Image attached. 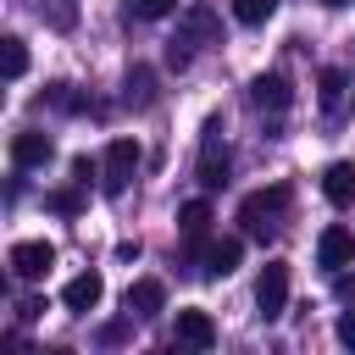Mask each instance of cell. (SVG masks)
Instances as JSON below:
<instances>
[{
	"instance_id": "1",
	"label": "cell",
	"mask_w": 355,
	"mask_h": 355,
	"mask_svg": "<svg viewBox=\"0 0 355 355\" xmlns=\"http://www.w3.org/2000/svg\"><path fill=\"white\" fill-rule=\"evenodd\" d=\"M283 205H288V183H272V189H255V194H244V205H239V222H244V233H250V239H272V233H277V216H283Z\"/></svg>"
},
{
	"instance_id": "2",
	"label": "cell",
	"mask_w": 355,
	"mask_h": 355,
	"mask_svg": "<svg viewBox=\"0 0 355 355\" xmlns=\"http://www.w3.org/2000/svg\"><path fill=\"white\" fill-rule=\"evenodd\" d=\"M133 172H139V144L133 139H111L105 144V161H100V189L105 194H122L133 183Z\"/></svg>"
},
{
	"instance_id": "3",
	"label": "cell",
	"mask_w": 355,
	"mask_h": 355,
	"mask_svg": "<svg viewBox=\"0 0 355 355\" xmlns=\"http://www.w3.org/2000/svg\"><path fill=\"white\" fill-rule=\"evenodd\" d=\"M255 305H261L266 322H277L288 311V261H266V272L255 283Z\"/></svg>"
},
{
	"instance_id": "4",
	"label": "cell",
	"mask_w": 355,
	"mask_h": 355,
	"mask_svg": "<svg viewBox=\"0 0 355 355\" xmlns=\"http://www.w3.org/2000/svg\"><path fill=\"white\" fill-rule=\"evenodd\" d=\"M50 266H55V244H50V239H22V244H11V272H17L22 283H39Z\"/></svg>"
},
{
	"instance_id": "5",
	"label": "cell",
	"mask_w": 355,
	"mask_h": 355,
	"mask_svg": "<svg viewBox=\"0 0 355 355\" xmlns=\"http://www.w3.org/2000/svg\"><path fill=\"white\" fill-rule=\"evenodd\" d=\"M216 133H222V128L205 122V139H200V183H205V189H222V183H227V150H222Z\"/></svg>"
},
{
	"instance_id": "6",
	"label": "cell",
	"mask_w": 355,
	"mask_h": 355,
	"mask_svg": "<svg viewBox=\"0 0 355 355\" xmlns=\"http://www.w3.org/2000/svg\"><path fill=\"white\" fill-rule=\"evenodd\" d=\"M316 261H322L327 272H344V266L355 261V233H349V227H327V233L316 239Z\"/></svg>"
},
{
	"instance_id": "7",
	"label": "cell",
	"mask_w": 355,
	"mask_h": 355,
	"mask_svg": "<svg viewBox=\"0 0 355 355\" xmlns=\"http://www.w3.org/2000/svg\"><path fill=\"white\" fill-rule=\"evenodd\" d=\"M100 300H105V277H100V272H78V277L61 288V305H67V311H94Z\"/></svg>"
},
{
	"instance_id": "8",
	"label": "cell",
	"mask_w": 355,
	"mask_h": 355,
	"mask_svg": "<svg viewBox=\"0 0 355 355\" xmlns=\"http://www.w3.org/2000/svg\"><path fill=\"white\" fill-rule=\"evenodd\" d=\"M250 100H255L261 111H288L294 89H288V78H283V72H261V78L250 83Z\"/></svg>"
},
{
	"instance_id": "9",
	"label": "cell",
	"mask_w": 355,
	"mask_h": 355,
	"mask_svg": "<svg viewBox=\"0 0 355 355\" xmlns=\"http://www.w3.org/2000/svg\"><path fill=\"white\" fill-rule=\"evenodd\" d=\"M239 255H244L239 239H211V244L200 250V272H205V277H227V272L239 266Z\"/></svg>"
},
{
	"instance_id": "10",
	"label": "cell",
	"mask_w": 355,
	"mask_h": 355,
	"mask_svg": "<svg viewBox=\"0 0 355 355\" xmlns=\"http://www.w3.org/2000/svg\"><path fill=\"white\" fill-rule=\"evenodd\" d=\"M178 344H189V349H211V344H216V322H211V311H178Z\"/></svg>"
},
{
	"instance_id": "11",
	"label": "cell",
	"mask_w": 355,
	"mask_h": 355,
	"mask_svg": "<svg viewBox=\"0 0 355 355\" xmlns=\"http://www.w3.org/2000/svg\"><path fill=\"white\" fill-rule=\"evenodd\" d=\"M322 194H327L338 211H349V205H355V166H349V161H333V166L322 172Z\"/></svg>"
},
{
	"instance_id": "12",
	"label": "cell",
	"mask_w": 355,
	"mask_h": 355,
	"mask_svg": "<svg viewBox=\"0 0 355 355\" xmlns=\"http://www.w3.org/2000/svg\"><path fill=\"white\" fill-rule=\"evenodd\" d=\"M178 28H183L194 44H222V22H216V11H211V6H189Z\"/></svg>"
},
{
	"instance_id": "13",
	"label": "cell",
	"mask_w": 355,
	"mask_h": 355,
	"mask_svg": "<svg viewBox=\"0 0 355 355\" xmlns=\"http://www.w3.org/2000/svg\"><path fill=\"white\" fill-rule=\"evenodd\" d=\"M50 155H55L50 133H17V139H11V161H17V166H44Z\"/></svg>"
},
{
	"instance_id": "14",
	"label": "cell",
	"mask_w": 355,
	"mask_h": 355,
	"mask_svg": "<svg viewBox=\"0 0 355 355\" xmlns=\"http://www.w3.org/2000/svg\"><path fill=\"white\" fill-rule=\"evenodd\" d=\"M166 305V288H161V277H139L133 288H128V316H155Z\"/></svg>"
},
{
	"instance_id": "15",
	"label": "cell",
	"mask_w": 355,
	"mask_h": 355,
	"mask_svg": "<svg viewBox=\"0 0 355 355\" xmlns=\"http://www.w3.org/2000/svg\"><path fill=\"white\" fill-rule=\"evenodd\" d=\"M178 227H183V239H189V250L200 255V250H205L200 239H205V227H211V205H205V200H189V205L178 211Z\"/></svg>"
},
{
	"instance_id": "16",
	"label": "cell",
	"mask_w": 355,
	"mask_h": 355,
	"mask_svg": "<svg viewBox=\"0 0 355 355\" xmlns=\"http://www.w3.org/2000/svg\"><path fill=\"white\" fill-rule=\"evenodd\" d=\"M128 105H133V111H150V105H155V72H150V67H133V72H128Z\"/></svg>"
},
{
	"instance_id": "17",
	"label": "cell",
	"mask_w": 355,
	"mask_h": 355,
	"mask_svg": "<svg viewBox=\"0 0 355 355\" xmlns=\"http://www.w3.org/2000/svg\"><path fill=\"white\" fill-rule=\"evenodd\" d=\"M344 89H349V78H344L338 67H327V72L316 78V100H322V111H338V105H344Z\"/></svg>"
},
{
	"instance_id": "18",
	"label": "cell",
	"mask_w": 355,
	"mask_h": 355,
	"mask_svg": "<svg viewBox=\"0 0 355 355\" xmlns=\"http://www.w3.org/2000/svg\"><path fill=\"white\" fill-rule=\"evenodd\" d=\"M44 105H55V111L78 116V111H89V94H78L72 83H50V89H44Z\"/></svg>"
},
{
	"instance_id": "19",
	"label": "cell",
	"mask_w": 355,
	"mask_h": 355,
	"mask_svg": "<svg viewBox=\"0 0 355 355\" xmlns=\"http://www.w3.org/2000/svg\"><path fill=\"white\" fill-rule=\"evenodd\" d=\"M0 55H6V78L17 83V78L28 72V44H22L17 33H6V39H0Z\"/></svg>"
},
{
	"instance_id": "20",
	"label": "cell",
	"mask_w": 355,
	"mask_h": 355,
	"mask_svg": "<svg viewBox=\"0 0 355 355\" xmlns=\"http://www.w3.org/2000/svg\"><path fill=\"white\" fill-rule=\"evenodd\" d=\"M44 205H50L55 216H78V211H83V183H72V189H50Z\"/></svg>"
},
{
	"instance_id": "21",
	"label": "cell",
	"mask_w": 355,
	"mask_h": 355,
	"mask_svg": "<svg viewBox=\"0 0 355 355\" xmlns=\"http://www.w3.org/2000/svg\"><path fill=\"white\" fill-rule=\"evenodd\" d=\"M272 11H277V0H233V17H239L244 28H261V22H272Z\"/></svg>"
},
{
	"instance_id": "22",
	"label": "cell",
	"mask_w": 355,
	"mask_h": 355,
	"mask_svg": "<svg viewBox=\"0 0 355 355\" xmlns=\"http://www.w3.org/2000/svg\"><path fill=\"white\" fill-rule=\"evenodd\" d=\"M189 61H194V39L178 28V39H166V67H172V72H183Z\"/></svg>"
},
{
	"instance_id": "23",
	"label": "cell",
	"mask_w": 355,
	"mask_h": 355,
	"mask_svg": "<svg viewBox=\"0 0 355 355\" xmlns=\"http://www.w3.org/2000/svg\"><path fill=\"white\" fill-rule=\"evenodd\" d=\"M172 11H178V0H133V17H144V22L172 17Z\"/></svg>"
},
{
	"instance_id": "24",
	"label": "cell",
	"mask_w": 355,
	"mask_h": 355,
	"mask_svg": "<svg viewBox=\"0 0 355 355\" xmlns=\"http://www.w3.org/2000/svg\"><path fill=\"white\" fill-rule=\"evenodd\" d=\"M333 333H338V344H344V349H355V311H338Z\"/></svg>"
},
{
	"instance_id": "25",
	"label": "cell",
	"mask_w": 355,
	"mask_h": 355,
	"mask_svg": "<svg viewBox=\"0 0 355 355\" xmlns=\"http://www.w3.org/2000/svg\"><path fill=\"white\" fill-rule=\"evenodd\" d=\"M128 333H133V322H105V327H100V344H122Z\"/></svg>"
},
{
	"instance_id": "26",
	"label": "cell",
	"mask_w": 355,
	"mask_h": 355,
	"mask_svg": "<svg viewBox=\"0 0 355 355\" xmlns=\"http://www.w3.org/2000/svg\"><path fill=\"white\" fill-rule=\"evenodd\" d=\"M72 17H78L72 0H55V6H50V22H55V28H72Z\"/></svg>"
},
{
	"instance_id": "27",
	"label": "cell",
	"mask_w": 355,
	"mask_h": 355,
	"mask_svg": "<svg viewBox=\"0 0 355 355\" xmlns=\"http://www.w3.org/2000/svg\"><path fill=\"white\" fill-rule=\"evenodd\" d=\"M17 316H22V322H39V316H44V300H39V294H33V300H22V305H17Z\"/></svg>"
},
{
	"instance_id": "28",
	"label": "cell",
	"mask_w": 355,
	"mask_h": 355,
	"mask_svg": "<svg viewBox=\"0 0 355 355\" xmlns=\"http://www.w3.org/2000/svg\"><path fill=\"white\" fill-rule=\"evenodd\" d=\"M94 172H100V166H94V161H89V155H78V161H72V178H78V183H89V178H94Z\"/></svg>"
},
{
	"instance_id": "29",
	"label": "cell",
	"mask_w": 355,
	"mask_h": 355,
	"mask_svg": "<svg viewBox=\"0 0 355 355\" xmlns=\"http://www.w3.org/2000/svg\"><path fill=\"white\" fill-rule=\"evenodd\" d=\"M333 294L349 300V294H355V277H349V272H333Z\"/></svg>"
},
{
	"instance_id": "30",
	"label": "cell",
	"mask_w": 355,
	"mask_h": 355,
	"mask_svg": "<svg viewBox=\"0 0 355 355\" xmlns=\"http://www.w3.org/2000/svg\"><path fill=\"white\" fill-rule=\"evenodd\" d=\"M322 6H333V11H338V6H349V0H322Z\"/></svg>"
}]
</instances>
